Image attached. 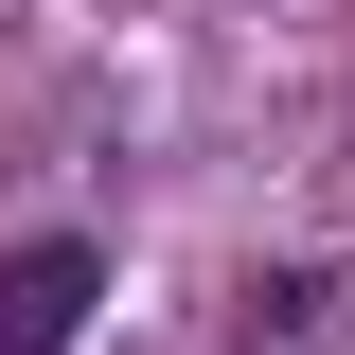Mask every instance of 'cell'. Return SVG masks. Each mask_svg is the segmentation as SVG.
I'll return each mask as SVG.
<instances>
[{
	"label": "cell",
	"mask_w": 355,
	"mask_h": 355,
	"mask_svg": "<svg viewBox=\"0 0 355 355\" xmlns=\"http://www.w3.org/2000/svg\"><path fill=\"white\" fill-rule=\"evenodd\" d=\"M89 302H107V249L89 231H36V249H0V355H71Z\"/></svg>",
	"instance_id": "6da1fadb"
}]
</instances>
